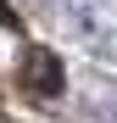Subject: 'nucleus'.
I'll return each instance as SVG.
<instances>
[{
	"label": "nucleus",
	"instance_id": "nucleus-1",
	"mask_svg": "<svg viewBox=\"0 0 117 123\" xmlns=\"http://www.w3.org/2000/svg\"><path fill=\"white\" fill-rule=\"evenodd\" d=\"M22 84H28L33 95H56V90H61V67H56L50 50H28V62H22Z\"/></svg>",
	"mask_w": 117,
	"mask_h": 123
}]
</instances>
